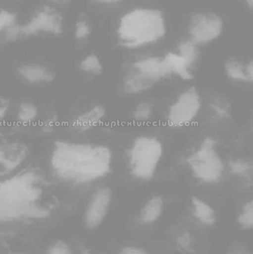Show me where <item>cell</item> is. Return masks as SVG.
Returning <instances> with one entry per match:
<instances>
[{
    "mask_svg": "<svg viewBox=\"0 0 253 254\" xmlns=\"http://www.w3.org/2000/svg\"><path fill=\"white\" fill-rule=\"evenodd\" d=\"M228 170L230 174L235 177L252 182L253 165L252 161L250 160L244 158L231 160L228 163Z\"/></svg>",
    "mask_w": 253,
    "mask_h": 254,
    "instance_id": "cell-19",
    "label": "cell"
},
{
    "mask_svg": "<svg viewBox=\"0 0 253 254\" xmlns=\"http://www.w3.org/2000/svg\"><path fill=\"white\" fill-rule=\"evenodd\" d=\"M51 185L37 166H27L0 179V222L40 217L54 204Z\"/></svg>",
    "mask_w": 253,
    "mask_h": 254,
    "instance_id": "cell-2",
    "label": "cell"
},
{
    "mask_svg": "<svg viewBox=\"0 0 253 254\" xmlns=\"http://www.w3.org/2000/svg\"><path fill=\"white\" fill-rule=\"evenodd\" d=\"M245 1H247V3H248V5H249V7L252 8L253 0H245Z\"/></svg>",
    "mask_w": 253,
    "mask_h": 254,
    "instance_id": "cell-34",
    "label": "cell"
},
{
    "mask_svg": "<svg viewBox=\"0 0 253 254\" xmlns=\"http://www.w3.org/2000/svg\"><path fill=\"white\" fill-rule=\"evenodd\" d=\"M190 243H191V239H190V236L188 233L182 234L178 239V247L183 250H187L190 248Z\"/></svg>",
    "mask_w": 253,
    "mask_h": 254,
    "instance_id": "cell-30",
    "label": "cell"
},
{
    "mask_svg": "<svg viewBox=\"0 0 253 254\" xmlns=\"http://www.w3.org/2000/svg\"><path fill=\"white\" fill-rule=\"evenodd\" d=\"M239 224L244 228H251L253 225V200L247 201L242 207V212L239 216Z\"/></svg>",
    "mask_w": 253,
    "mask_h": 254,
    "instance_id": "cell-23",
    "label": "cell"
},
{
    "mask_svg": "<svg viewBox=\"0 0 253 254\" xmlns=\"http://www.w3.org/2000/svg\"><path fill=\"white\" fill-rule=\"evenodd\" d=\"M90 34V28L85 21H80L76 25L75 35L77 39H83Z\"/></svg>",
    "mask_w": 253,
    "mask_h": 254,
    "instance_id": "cell-29",
    "label": "cell"
},
{
    "mask_svg": "<svg viewBox=\"0 0 253 254\" xmlns=\"http://www.w3.org/2000/svg\"><path fill=\"white\" fill-rule=\"evenodd\" d=\"M101 1H103V2H116V1H120V0H99Z\"/></svg>",
    "mask_w": 253,
    "mask_h": 254,
    "instance_id": "cell-32",
    "label": "cell"
},
{
    "mask_svg": "<svg viewBox=\"0 0 253 254\" xmlns=\"http://www.w3.org/2000/svg\"><path fill=\"white\" fill-rule=\"evenodd\" d=\"M111 164V149L98 143L59 139L53 142L49 154L52 177L71 186H85L106 177Z\"/></svg>",
    "mask_w": 253,
    "mask_h": 254,
    "instance_id": "cell-1",
    "label": "cell"
},
{
    "mask_svg": "<svg viewBox=\"0 0 253 254\" xmlns=\"http://www.w3.org/2000/svg\"><path fill=\"white\" fill-rule=\"evenodd\" d=\"M172 74L164 58L147 57L131 64L123 78V89L129 95L144 93Z\"/></svg>",
    "mask_w": 253,
    "mask_h": 254,
    "instance_id": "cell-5",
    "label": "cell"
},
{
    "mask_svg": "<svg viewBox=\"0 0 253 254\" xmlns=\"http://www.w3.org/2000/svg\"><path fill=\"white\" fill-rule=\"evenodd\" d=\"M160 140L154 136L135 137L127 151L129 173L137 180L149 182L154 177L163 155Z\"/></svg>",
    "mask_w": 253,
    "mask_h": 254,
    "instance_id": "cell-4",
    "label": "cell"
},
{
    "mask_svg": "<svg viewBox=\"0 0 253 254\" xmlns=\"http://www.w3.org/2000/svg\"><path fill=\"white\" fill-rule=\"evenodd\" d=\"M163 58L172 74H176L180 78L187 81L194 78V75L192 71L193 65L178 52H169Z\"/></svg>",
    "mask_w": 253,
    "mask_h": 254,
    "instance_id": "cell-15",
    "label": "cell"
},
{
    "mask_svg": "<svg viewBox=\"0 0 253 254\" xmlns=\"http://www.w3.org/2000/svg\"><path fill=\"white\" fill-rule=\"evenodd\" d=\"M210 107L212 111L218 117L221 118V119L230 117L231 110H230V104L226 102L225 101L215 100L211 103Z\"/></svg>",
    "mask_w": 253,
    "mask_h": 254,
    "instance_id": "cell-25",
    "label": "cell"
},
{
    "mask_svg": "<svg viewBox=\"0 0 253 254\" xmlns=\"http://www.w3.org/2000/svg\"><path fill=\"white\" fill-rule=\"evenodd\" d=\"M202 108V98L195 87L189 88L178 95L168 110L166 121L171 128L188 126L197 117Z\"/></svg>",
    "mask_w": 253,
    "mask_h": 254,
    "instance_id": "cell-7",
    "label": "cell"
},
{
    "mask_svg": "<svg viewBox=\"0 0 253 254\" xmlns=\"http://www.w3.org/2000/svg\"><path fill=\"white\" fill-rule=\"evenodd\" d=\"M186 163L194 177L207 185L219 182L225 170L217 149V141L212 137H205L199 147L187 157Z\"/></svg>",
    "mask_w": 253,
    "mask_h": 254,
    "instance_id": "cell-6",
    "label": "cell"
},
{
    "mask_svg": "<svg viewBox=\"0 0 253 254\" xmlns=\"http://www.w3.org/2000/svg\"><path fill=\"white\" fill-rule=\"evenodd\" d=\"M153 114L152 106L148 101L140 102L135 107L132 117L137 122H147L151 119Z\"/></svg>",
    "mask_w": 253,
    "mask_h": 254,
    "instance_id": "cell-22",
    "label": "cell"
},
{
    "mask_svg": "<svg viewBox=\"0 0 253 254\" xmlns=\"http://www.w3.org/2000/svg\"><path fill=\"white\" fill-rule=\"evenodd\" d=\"M84 254H89V253H85Z\"/></svg>",
    "mask_w": 253,
    "mask_h": 254,
    "instance_id": "cell-35",
    "label": "cell"
},
{
    "mask_svg": "<svg viewBox=\"0 0 253 254\" xmlns=\"http://www.w3.org/2000/svg\"><path fill=\"white\" fill-rule=\"evenodd\" d=\"M222 31V20L213 13H196L190 19L189 34L196 44L209 43L218 38Z\"/></svg>",
    "mask_w": 253,
    "mask_h": 254,
    "instance_id": "cell-10",
    "label": "cell"
},
{
    "mask_svg": "<svg viewBox=\"0 0 253 254\" xmlns=\"http://www.w3.org/2000/svg\"><path fill=\"white\" fill-rule=\"evenodd\" d=\"M105 114V109L101 104H97L76 116L71 122V128L80 133L90 131L102 123Z\"/></svg>",
    "mask_w": 253,
    "mask_h": 254,
    "instance_id": "cell-13",
    "label": "cell"
},
{
    "mask_svg": "<svg viewBox=\"0 0 253 254\" xmlns=\"http://www.w3.org/2000/svg\"><path fill=\"white\" fill-rule=\"evenodd\" d=\"M120 254H147L141 249L136 248L128 247L125 248L121 251Z\"/></svg>",
    "mask_w": 253,
    "mask_h": 254,
    "instance_id": "cell-31",
    "label": "cell"
},
{
    "mask_svg": "<svg viewBox=\"0 0 253 254\" xmlns=\"http://www.w3.org/2000/svg\"><path fill=\"white\" fill-rule=\"evenodd\" d=\"M10 110V100L4 95H0V124L2 123L7 119Z\"/></svg>",
    "mask_w": 253,
    "mask_h": 254,
    "instance_id": "cell-27",
    "label": "cell"
},
{
    "mask_svg": "<svg viewBox=\"0 0 253 254\" xmlns=\"http://www.w3.org/2000/svg\"><path fill=\"white\" fill-rule=\"evenodd\" d=\"M178 53L185 58L192 65H194L199 58L197 44L190 40H184L178 46Z\"/></svg>",
    "mask_w": 253,
    "mask_h": 254,
    "instance_id": "cell-21",
    "label": "cell"
},
{
    "mask_svg": "<svg viewBox=\"0 0 253 254\" xmlns=\"http://www.w3.org/2000/svg\"><path fill=\"white\" fill-rule=\"evenodd\" d=\"M42 31L55 34H60L62 31L60 15L54 9L48 6H44L25 26L9 28L6 32L5 38L8 41H14L20 37L32 35Z\"/></svg>",
    "mask_w": 253,
    "mask_h": 254,
    "instance_id": "cell-8",
    "label": "cell"
},
{
    "mask_svg": "<svg viewBox=\"0 0 253 254\" xmlns=\"http://www.w3.org/2000/svg\"><path fill=\"white\" fill-rule=\"evenodd\" d=\"M30 153V148L26 143L6 139L0 132V179L23 167Z\"/></svg>",
    "mask_w": 253,
    "mask_h": 254,
    "instance_id": "cell-9",
    "label": "cell"
},
{
    "mask_svg": "<svg viewBox=\"0 0 253 254\" xmlns=\"http://www.w3.org/2000/svg\"><path fill=\"white\" fill-rule=\"evenodd\" d=\"M19 80L30 86H46L55 81L56 74L51 68L40 64H25L16 68Z\"/></svg>",
    "mask_w": 253,
    "mask_h": 254,
    "instance_id": "cell-12",
    "label": "cell"
},
{
    "mask_svg": "<svg viewBox=\"0 0 253 254\" xmlns=\"http://www.w3.org/2000/svg\"><path fill=\"white\" fill-rule=\"evenodd\" d=\"M80 71L91 75L98 76L102 74L103 66L100 58L95 54L85 57L79 64Z\"/></svg>",
    "mask_w": 253,
    "mask_h": 254,
    "instance_id": "cell-20",
    "label": "cell"
},
{
    "mask_svg": "<svg viewBox=\"0 0 253 254\" xmlns=\"http://www.w3.org/2000/svg\"><path fill=\"white\" fill-rule=\"evenodd\" d=\"M39 116V107L32 101H22L16 108V120L20 125H31L37 120Z\"/></svg>",
    "mask_w": 253,
    "mask_h": 254,
    "instance_id": "cell-17",
    "label": "cell"
},
{
    "mask_svg": "<svg viewBox=\"0 0 253 254\" xmlns=\"http://www.w3.org/2000/svg\"><path fill=\"white\" fill-rule=\"evenodd\" d=\"M192 207L193 214L198 220L204 225H211L215 222V213L213 208L209 204L198 198H192Z\"/></svg>",
    "mask_w": 253,
    "mask_h": 254,
    "instance_id": "cell-18",
    "label": "cell"
},
{
    "mask_svg": "<svg viewBox=\"0 0 253 254\" xmlns=\"http://www.w3.org/2000/svg\"><path fill=\"white\" fill-rule=\"evenodd\" d=\"M47 254H73V252L68 243L59 240L49 248Z\"/></svg>",
    "mask_w": 253,
    "mask_h": 254,
    "instance_id": "cell-26",
    "label": "cell"
},
{
    "mask_svg": "<svg viewBox=\"0 0 253 254\" xmlns=\"http://www.w3.org/2000/svg\"><path fill=\"white\" fill-rule=\"evenodd\" d=\"M224 71L229 79L239 83H252L253 63L244 64L236 60L230 59L224 64Z\"/></svg>",
    "mask_w": 253,
    "mask_h": 254,
    "instance_id": "cell-14",
    "label": "cell"
},
{
    "mask_svg": "<svg viewBox=\"0 0 253 254\" xmlns=\"http://www.w3.org/2000/svg\"><path fill=\"white\" fill-rule=\"evenodd\" d=\"M112 199L109 188L102 187L94 192L86 206L84 214L85 225L90 229L101 225L106 216Z\"/></svg>",
    "mask_w": 253,
    "mask_h": 254,
    "instance_id": "cell-11",
    "label": "cell"
},
{
    "mask_svg": "<svg viewBox=\"0 0 253 254\" xmlns=\"http://www.w3.org/2000/svg\"><path fill=\"white\" fill-rule=\"evenodd\" d=\"M166 34L163 15L154 9L138 8L121 18L117 38L122 46L137 49L161 39Z\"/></svg>",
    "mask_w": 253,
    "mask_h": 254,
    "instance_id": "cell-3",
    "label": "cell"
},
{
    "mask_svg": "<svg viewBox=\"0 0 253 254\" xmlns=\"http://www.w3.org/2000/svg\"><path fill=\"white\" fill-rule=\"evenodd\" d=\"M163 199L160 195H154L147 201L143 207L140 219L144 224L155 222L163 212Z\"/></svg>",
    "mask_w": 253,
    "mask_h": 254,
    "instance_id": "cell-16",
    "label": "cell"
},
{
    "mask_svg": "<svg viewBox=\"0 0 253 254\" xmlns=\"http://www.w3.org/2000/svg\"><path fill=\"white\" fill-rule=\"evenodd\" d=\"M15 20V15L7 10L0 11V30L12 25Z\"/></svg>",
    "mask_w": 253,
    "mask_h": 254,
    "instance_id": "cell-28",
    "label": "cell"
},
{
    "mask_svg": "<svg viewBox=\"0 0 253 254\" xmlns=\"http://www.w3.org/2000/svg\"><path fill=\"white\" fill-rule=\"evenodd\" d=\"M51 1H54V2L56 3H65L68 1V0H51Z\"/></svg>",
    "mask_w": 253,
    "mask_h": 254,
    "instance_id": "cell-33",
    "label": "cell"
},
{
    "mask_svg": "<svg viewBox=\"0 0 253 254\" xmlns=\"http://www.w3.org/2000/svg\"><path fill=\"white\" fill-rule=\"evenodd\" d=\"M59 118L57 115L52 114L46 117L40 125V131L44 134H51L59 125Z\"/></svg>",
    "mask_w": 253,
    "mask_h": 254,
    "instance_id": "cell-24",
    "label": "cell"
}]
</instances>
